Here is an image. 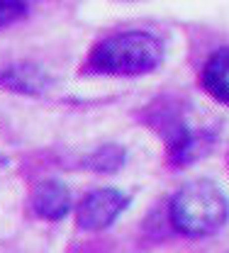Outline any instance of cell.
<instances>
[{"label": "cell", "instance_id": "cell-1", "mask_svg": "<svg viewBox=\"0 0 229 253\" xmlns=\"http://www.w3.org/2000/svg\"><path fill=\"white\" fill-rule=\"evenodd\" d=\"M176 231L202 239L217 234L229 219V200L212 180H195L178 190L168 205Z\"/></svg>", "mask_w": 229, "mask_h": 253}, {"label": "cell", "instance_id": "cell-2", "mask_svg": "<svg viewBox=\"0 0 229 253\" xmlns=\"http://www.w3.org/2000/svg\"><path fill=\"white\" fill-rule=\"evenodd\" d=\"M164 61V44L151 32H120L93 49L88 66L105 76H141Z\"/></svg>", "mask_w": 229, "mask_h": 253}, {"label": "cell", "instance_id": "cell-3", "mask_svg": "<svg viewBox=\"0 0 229 253\" xmlns=\"http://www.w3.org/2000/svg\"><path fill=\"white\" fill-rule=\"evenodd\" d=\"M127 207H130V195H125L122 190L98 188L81 200L76 210V221L83 231H102L120 219V214Z\"/></svg>", "mask_w": 229, "mask_h": 253}, {"label": "cell", "instance_id": "cell-4", "mask_svg": "<svg viewBox=\"0 0 229 253\" xmlns=\"http://www.w3.org/2000/svg\"><path fill=\"white\" fill-rule=\"evenodd\" d=\"M32 210L46 221H61L71 212V192L61 180H42L32 192Z\"/></svg>", "mask_w": 229, "mask_h": 253}, {"label": "cell", "instance_id": "cell-5", "mask_svg": "<svg viewBox=\"0 0 229 253\" xmlns=\"http://www.w3.org/2000/svg\"><path fill=\"white\" fill-rule=\"evenodd\" d=\"M202 85L217 102L229 105V46L217 49L202 68Z\"/></svg>", "mask_w": 229, "mask_h": 253}, {"label": "cell", "instance_id": "cell-6", "mask_svg": "<svg viewBox=\"0 0 229 253\" xmlns=\"http://www.w3.org/2000/svg\"><path fill=\"white\" fill-rule=\"evenodd\" d=\"M122 161H125V151L117 149V146H105L91 158L95 170H117L122 166Z\"/></svg>", "mask_w": 229, "mask_h": 253}, {"label": "cell", "instance_id": "cell-7", "mask_svg": "<svg viewBox=\"0 0 229 253\" xmlns=\"http://www.w3.org/2000/svg\"><path fill=\"white\" fill-rule=\"evenodd\" d=\"M25 12H27L25 0H0V30L15 25L20 17H25Z\"/></svg>", "mask_w": 229, "mask_h": 253}]
</instances>
